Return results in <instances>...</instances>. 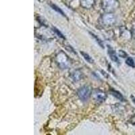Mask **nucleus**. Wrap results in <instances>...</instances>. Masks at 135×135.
<instances>
[{"label": "nucleus", "mask_w": 135, "mask_h": 135, "mask_svg": "<svg viewBox=\"0 0 135 135\" xmlns=\"http://www.w3.org/2000/svg\"><path fill=\"white\" fill-rule=\"evenodd\" d=\"M126 64L128 65V66H131V67L135 68V62L132 57H127V59L126 60Z\"/></svg>", "instance_id": "nucleus-12"}, {"label": "nucleus", "mask_w": 135, "mask_h": 135, "mask_svg": "<svg viewBox=\"0 0 135 135\" xmlns=\"http://www.w3.org/2000/svg\"><path fill=\"white\" fill-rule=\"evenodd\" d=\"M72 1H74V0H68V2H72Z\"/></svg>", "instance_id": "nucleus-18"}, {"label": "nucleus", "mask_w": 135, "mask_h": 135, "mask_svg": "<svg viewBox=\"0 0 135 135\" xmlns=\"http://www.w3.org/2000/svg\"><path fill=\"white\" fill-rule=\"evenodd\" d=\"M101 6L105 12L114 13L120 7V2L118 0H102Z\"/></svg>", "instance_id": "nucleus-2"}, {"label": "nucleus", "mask_w": 135, "mask_h": 135, "mask_svg": "<svg viewBox=\"0 0 135 135\" xmlns=\"http://www.w3.org/2000/svg\"><path fill=\"white\" fill-rule=\"evenodd\" d=\"M131 123H132V124L135 125V115H134L132 118H131Z\"/></svg>", "instance_id": "nucleus-17"}, {"label": "nucleus", "mask_w": 135, "mask_h": 135, "mask_svg": "<svg viewBox=\"0 0 135 135\" xmlns=\"http://www.w3.org/2000/svg\"><path fill=\"white\" fill-rule=\"evenodd\" d=\"M70 76L71 79H72L73 81H80V80H82L83 78V73L81 72V70H74V71H72V72H71Z\"/></svg>", "instance_id": "nucleus-6"}, {"label": "nucleus", "mask_w": 135, "mask_h": 135, "mask_svg": "<svg viewBox=\"0 0 135 135\" xmlns=\"http://www.w3.org/2000/svg\"><path fill=\"white\" fill-rule=\"evenodd\" d=\"M90 34L91 35V36H93V37L94 38H95V40H96L97 43H98L100 47H102V48H104V45H103V41H101V39H100V38H99L98 37H97V36L95 35V34L92 33V32H90Z\"/></svg>", "instance_id": "nucleus-13"}, {"label": "nucleus", "mask_w": 135, "mask_h": 135, "mask_svg": "<svg viewBox=\"0 0 135 135\" xmlns=\"http://www.w3.org/2000/svg\"><path fill=\"white\" fill-rule=\"evenodd\" d=\"M80 54L83 55V57H84V60H86L87 62H89V64H94V60L89 55V54L84 52V51H80Z\"/></svg>", "instance_id": "nucleus-10"}, {"label": "nucleus", "mask_w": 135, "mask_h": 135, "mask_svg": "<svg viewBox=\"0 0 135 135\" xmlns=\"http://www.w3.org/2000/svg\"><path fill=\"white\" fill-rule=\"evenodd\" d=\"M108 54L109 55V57H110L111 60L114 62H115V63H118L119 62V59H118V56L116 55V53H115V50L114 49H112L111 47H108Z\"/></svg>", "instance_id": "nucleus-8"}, {"label": "nucleus", "mask_w": 135, "mask_h": 135, "mask_svg": "<svg viewBox=\"0 0 135 135\" xmlns=\"http://www.w3.org/2000/svg\"><path fill=\"white\" fill-rule=\"evenodd\" d=\"M92 97L95 102L101 103L105 101L108 95L105 91H102L101 89H95L93 91Z\"/></svg>", "instance_id": "nucleus-5"}, {"label": "nucleus", "mask_w": 135, "mask_h": 135, "mask_svg": "<svg viewBox=\"0 0 135 135\" xmlns=\"http://www.w3.org/2000/svg\"><path fill=\"white\" fill-rule=\"evenodd\" d=\"M80 5L84 9H89L93 8L95 4V0H79Z\"/></svg>", "instance_id": "nucleus-7"}, {"label": "nucleus", "mask_w": 135, "mask_h": 135, "mask_svg": "<svg viewBox=\"0 0 135 135\" xmlns=\"http://www.w3.org/2000/svg\"><path fill=\"white\" fill-rule=\"evenodd\" d=\"M49 6H50L53 8V9H54V10L56 11L57 12L60 13V14H61V15L63 16L66 17V14H64V12L63 11L61 10V9H60V8H59V7H57V6H56V5L54 4V3H49Z\"/></svg>", "instance_id": "nucleus-11"}, {"label": "nucleus", "mask_w": 135, "mask_h": 135, "mask_svg": "<svg viewBox=\"0 0 135 135\" xmlns=\"http://www.w3.org/2000/svg\"><path fill=\"white\" fill-rule=\"evenodd\" d=\"M93 93V89L91 86L85 85V86H82L81 88L78 89L77 95L80 100L83 101H86L89 100V99L91 97Z\"/></svg>", "instance_id": "nucleus-4"}, {"label": "nucleus", "mask_w": 135, "mask_h": 135, "mask_svg": "<svg viewBox=\"0 0 135 135\" xmlns=\"http://www.w3.org/2000/svg\"><path fill=\"white\" fill-rule=\"evenodd\" d=\"M116 22V17L114 13L105 12L101 15L99 18V24L104 27H110L114 26Z\"/></svg>", "instance_id": "nucleus-3"}, {"label": "nucleus", "mask_w": 135, "mask_h": 135, "mask_svg": "<svg viewBox=\"0 0 135 135\" xmlns=\"http://www.w3.org/2000/svg\"><path fill=\"white\" fill-rule=\"evenodd\" d=\"M118 55H119V56H120V57H122V58L127 57V56H128L127 54L124 51H123V50H119V51H118Z\"/></svg>", "instance_id": "nucleus-15"}, {"label": "nucleus", "mask_w": 135, "mask_h": 135, "mask_svg": "<svg viewBox=\"0 0 135 135\" xmlns=\"http://www.w3.org/2000/svg\"><path fill=\"white\" fill-rule=\"evenodd\" d=\"M131 33H132V36L135 37V20L132 22V28H131Z\"/></svg>", "instance_id": "nucleus-16"}, {"label": "nucleus", "mask_w": 135, "mask_h": 135, "mask_svg": "<svg viewBox=\"0 0 135 135\" xmlns=\"http://www.w3.org/2000/svg\"><path fill=\"white\" fill-rule=\"evenodd\" d=\"M53 31H54V32H55V33L57 34V36H58V37H60V38H64V39H65V37L64 36V35L62 33H61V32H60V31H59L58 29H57V28H56L55 27H53Z\"/></svg>", "instance_id": "nucleus-14"}, {"label": "nucleus", "mask_w": 135, "mask_h": 135, "mask_svg": "<svg viewBox=\"0 0 135 135\" xmlns=\"http://www.w3.org/2000/svg\"><path fill=\"white\" fill-rule=\"evenodd\" d=\"M55 62L61 69H68L72 65V61L69 57L64 51H60L55 55Z\"/></svg>", "instance_id": "nucleus-1"}, {"label": "nucleus", "mask_w": 135, "mask_h": 135, "mask_svg": "<svg viewBox=\"0 0 135 135\" xmlns=\"http://www.w3.org/2000/svg\"><path fill=\"white\" fill-rule=\"evenodd\" d=\"M110 92H111V94H112L114 97H115V98H117L118 99L120 100L121 101H124L125 100L124 98V97H123V95H122L119 91H115V90H114V89H112V90L110 91Z\"/></svg>", "instance_id": "nucleus-9"}]
</instances>
